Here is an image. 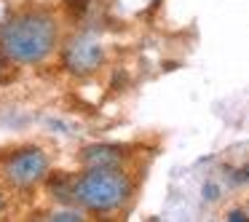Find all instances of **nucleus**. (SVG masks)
Segmentation results:
<instances>
[{"instance_id": "11", "label": "nucleus", "mask_w": 249, "mask_h": 222, "mask_svg": "<svg viewBox=\"0 0 249 222\" xmlns=\"http://www.w3.org/2000/svg\"><path fill=\"white\" fill-rule=\"evenodd\" d=\"M0 211H3V195H0Z\"/></svg>"}, {"instance_id": "7", "label": "nucleus", "mask_w": 249, "mask_h": 222, "mask_svg": "<svg viewBox=\"0 0 249 222\" xmlns=\"http://www.w3.org/2000/svg\"><path fill=\"white\" fill-rule=\"evenodd\" d=\"M8 62H11V59H8L3 51H0V83L8 81Z\"/></svg>"}, {"instance_id": "6", "label": "nucleus", "mask_w": 249, "mask_h": 222, "mask_svg": "<svg viewBox=\"0 0 249 222\" xmlns=\"http://www.w3.org/2000/svg\"><path fill=\"white\" fill-rule=\"evenodd\" d=\"M49 220H65V222H75V220H83L81 211H56V214H51Z\"/></svg>"}, {"instance_id": "2", "label": "nucleus", "mask_w": 249, "mask_h": 222, "mask_svg": "<svg viewBox=\"0 0 249 222\" xmlns=\"http://www.w3.org/2000/svg\"><path fill=\"white\" fill-rule=\"evenodd\" d=\"M129 177L121 171L118 166L113 169H89L83 177H78L72 182V195L75 201L89 211H115L126 204L129 198Z\"/></svg>"}, {"instance_id": "9", "label": "nucleus", "mask_w": 249, "mask_h": 222, "mask_svg": "<svg viewBox=\"0 0 249 222\" xmlns=\"http://www.w3.org/2000/svg\"><path fill=\"white\" fill-rule=\"evenodd\" d=\"M238 174H241V179H244V182H249V163H244V166H241V171H238Z\"/></svg>"}, {"instance_id": "10", "label": "nucleus", "mask_w": 249, "mask_h": 222, "mask_svg": "<svg viewBox=\"0 0 249 222\" xmlns=\"http://www.w3.org/2000/svg\"><path fill=\"white\" fill-rule=\"evenodd\" d=\"M70 3H86V0H70Z\"/></svg>"}, {"instance_id": "5", "label": "nucleus", "mask_w": 249, "mask_h": 222, "mask_svg": "<svg viewBox=\"0 0 249 222\" xmlns=\"http://www.w3.org/2000/svg\"><path fill=\"white\" fill-rule=\"evenodd\" d=\"M83 163L89 169H113L121 166V153L118 147H110V145H94L83 150Z\"/></svg>"}, {"instance_id": "8", "label": "nucleus", "mask_w": 249, "mask_h": 222, "mask_svg": "<svg viewBox=\"0 0 249 222\" xmlns=\"http://www.w3.org/2000/svg\"><path fill=\"white\" fill-rule=\"evenodd\" d=\"M228 220H231V222H247V214H244V211H231V214H228Z\"/></svg>"}, {"instance_id": "4", "label": "nucleus", "mask_w": 249, "mask_h": 222, "mask_svg": "<svg viewBox=\"0 0 249 222\" xmlns=\"http://www.w3.org/2000/svg\"><path fill=\"white\" fill-rule=\"evenodd\" d=\"M62 59H65V67L72 72V75H91L94 70L102 67L105 51L97 40L86 38V35H78L62 51Z\"/></svg>"}, {"instance_id": "3", "label": "nucleus", "mask_w": 249, "mask_h": 222, "mask_svg": "<svg viewBox=\"0 0 249 222\" xmlns=\"http://www.w3.org/2000/svg\"><path fill=\"white\" fill-rule=\"evenodd\" d=\"M49 171V155L40 147H24L3 161V179L11 188H33Z\"/></svg>"}, {"instance_id": "1", "label": "nucleus", "mask_w": 249, "mask_h": 222, "mask_svg": "<svg viewBox=\"0 0 249 222\" xmlns=\"http://www.w3.org/2000/svg\"><path fill=\"white\" fill-rule=\"evenodd\" d=\"M56 49V19L49 11H22L0 30V51L17 65L43 62Z\"/></svg>"}]
</instances>
